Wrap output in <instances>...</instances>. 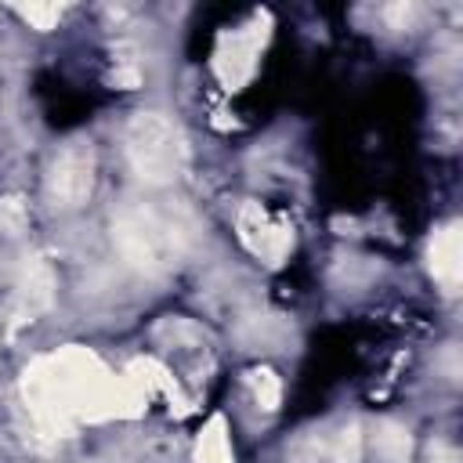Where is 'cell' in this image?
<instances>
[{"instance_id": "277c9868", "label": "cell", "mask_w": 463, "mask_h": 463, "mask_svg": "<svg viewBox=\"0 0 463 463\" xmlns=\"http://www.w3.org/2000/svg\"><path fill=\"white\" fill-rule=\"evenodd\" d=\"M90 184H94V156L87 145H69L58 159H54V170H51V181H47V192L58 206H80L87 195H90Z\"/></svg>"}, {"instance_id": "5b68a950", "label": "cell", "mask_w": 463, "mask_h": 463, "mask_svg": "<svg viewBox=\"0 0 463 463\" xmlns=\"http://www.w3.org/2000/svg\"><path fill=\"white\" fill-rule=\"evenodd\" d=\"M239 235H242V242H246L257 257H264L268 264H279L282 253H286L289 242H293V235H289L282 224H271L260 206H242V213H239Z\"/></svg>"}, {"instance_id": "ba28073f", "label": "cell", "mask_w": 463, "mask_h": 463, "mask_svg": "<svg viewBox=\"0 0 463 463\" xmlns=\"http://www.w3.org/2000/svg\"><path fill=\"white\" fill-rule=\"evenodd\" d=\"M253 54H257V36H232L217 51V72L224 83H242L253 72Z\"/></svg>"}, {"instance_id": "9c48e42d", "label": "cell", "mask_w": 463, "mask_h": 463, "mask_svg": "<svg viewBox=\"0 0 463 463\" xmlns=\"http://www.w3.org/2000/svg\"><path fill=\"white\" fill-rule=\"evenodd\" d=\"M195 459L199 463H232V449H228V434H224V420L221 416H213L210 427L199 434Z\"/></svg>"}, {"instance_id": "8fae6325", "label": "cell", "mask_w": 463, "mask_h": 463, "mask_svg": "<svg viewBox=\"0 0 463 463\" xmlns=\"http://www.w3.org/2000/svg\"><path fill=\"white\" fill-rule=\"evenodd\" d=\"M376 441H380V449H383L391 459H405V456H409V434H405L402 427H383V430L376 434Z\"/></svg>"}, {"instance_id": "7a4b0ae2", "label": "cell", "mask_w": 463, "mask_h": 463, "mask_svg": "<svg viewBox=\"0 0 463 463\" xmlns=\"http://www.w3.org/2000/svg\"><path fill=\"white\" fill-rule=\"evenodd\" d=\"M112 235L119 253L145 271L174 264V257L184 250V232L148 206H123L112 221Z\"/></svg>"}, {"instance_id": "6da1fadb", "label": "cell", "mask_w": 463, "mask_h": 463, "mask_svg": "<svg viewBox=\"0 0 463 463\" xmlns=\"http://www.w3.org/2000/svg\"><path fill=\"white\" fill-rule=\"evenodd\" d=\"M25 402L43 427L65 434L76 420L119 412V405L134 402V391L130 380L116 383L90 351L69 347L25 369Z\"/></svg>"}, {"instance_id": "52a82bcc", "label": "cell", "mask_w": 463, "mask_h": 463, "mask_svg": "<svg viewBox=\"0 0 463 463\" xmlns=\"http://www.w3.org/2000/svg\"><path fill=\"white\" fill-rule=\"evenodd\" d=\"M430 275L452 293L463 275V246H459V224H449L434 232L430 239Z\"/></svg>"}, {"instance_id": "7c38bea8", "label": "cell", "mask_w": 463, "mask_h": 463, "mask_svg": "<svg viewBox=\"0 0 463 463\" xmlns=\"http://www.w3.org/2000/svg\"><path fill=\"white\" fill-rule=\"evenodd\" d=\"M18 14L22 18H29V22H36L40 29H47L58 14H61V7H54V4H47V7H40V4H29V7H18Z\"/></svg>"}, {"instance_id": "3957f363", "label": "cell", "mask_w": 463, "mask_h": 463, "mask_svg": "<svg viewBox=\"0 0 463 463\" xmlns=\"http://www.w3.org/2000/svg\"><path fill=\"white\" fill-rule=\"evenodd\" d=\"M127 159L137 170L141 181L148 184H166L177 177L184 145L181 134L159 116V112H141L127 127Z\"/></svg>"}, {"instance_id": "30bf717a", "label": "cell", "mask_w": 463, "mask_h": 463, "mask_svg": "<svg viewBox=\"0 0 463 463\" xmlns=\"http://www.w3.org/2000/svg\"><path fill=\"white\" fill-rule=\"evenodd\" d=\"M250 383H253V394H257L260 409H275V405H279L282 387H279V376H275L271 369H257V373H250Z\"/></svg>"}, {"instance_id": "8992f818", "label": "cell", "mask_w": 463, "mask_h": 463, "mask_svg": "<svg viewBox=\"0 0 463 463\" xmlns=\"http://www.w3.org/2000/svg\"><path fill=\"white\" fill-rule=\"evenodd\" d=\"M54 300V275L43 260H25V271L18 279V289H14V315L18 322H33L40 311H47Z\"/></svg>"}]
</instances>
